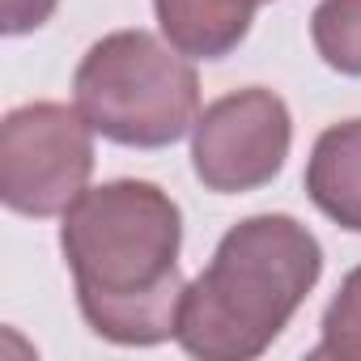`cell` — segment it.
Instances as JSON below:
<instances>
[{"label":"cell","instance_id":"obj_1","mask_svg":"<svg viewBox=\"0 0 361 361\" xmlns=\"http://www.w3.org/2000/svg\"><path fill=\"white\" fill-rule=\"evenodd\" d=\"M183 213L145 178L85 188L64 213L60 251L77 281V306L94 336L149 348L178 331L188 281L178 272Z\"/></svg>","mask_w":361,"mask_h":361},{"label":"cell","instance_id":"obj_2","mask_svg":"<svg viewBox=\"0 0 361 361\" xmlns=\"http://www.w3.org/2000/svg\"><path fill=\"white\" fill-rule=\"evenodd\" d=\"M319 276L323 247L298 217H247L188 285L174 340L200 361H251L289 327Z\"/></svg>","mask_w":361,"mask_h":361},{"label":"cell","instance_id":"obj_3","mask_svg":"<svg viewBox=\"0 0 361 361\" xmlns=\"http://www.w3.org/2000/svg\"><path fill=\"white\" fill-rule=\"evenodd\" d=\"M73 106L85 123L128 149H166L200 119V77L183 51L149 30L98 39L73 73Z\"/></svg>","mask_w":361,"mask_h":361},{"label":"cell","instance_id":"obj_4","mask_svg":"<svg viewBox=\"0 0 361 361\" xmlns=\"http://www.w3.org/2000/svg\"><path fill=\"white\" fill-rule=\"evenodd\" d=\"M94 136L77 106H13L0 123V200L22 217H64L90 188Z\"/></svg>","mask_w":361,"mask_h":361},{"label":"cell","instance_id":"obj_5","mask_svg":"<svg viewBox=\"0 0 361 361\" xmlns=\"http://www.w3.org/2000/svg\"><path fill=\"white\" fill-rule=\"evenodd\" d=\"M293 140V119L281 94L264 85L234 90L204 106L192 128V170L217 196L268 188Z\"/></svg>","mask_w":361,"mask_h":361},{"label":"cell","instance_id":"obj_6","mask_svg":"<svg viewBox=\"0 0 361 361\" xmlns=\"http://www.w3.org/2000/svg\"><path fill=\"white\" fill-rule=\"evenodd\" d=\"M306 196L340 230L361 234V119L331 123L306 157Z\"/></svg>","mask_w":361,"mask_h":361},{"label":"cell","instance_id":"obj_7","mask_svg":"<svg viewBox=\"0 0 361 361\" xmlns=\"http://www.w3.org/2000/svg\"><path fill=\"white\" fill-rule=\"evenodd\" d=\"M255 0H153L157 26L188 60H226L251 30Z\"/></svg>","mask_w":361,"mask_h":361},{"label":"cell","instance_id":"obj_8","mask_svg":"<svg viewBox=\"0 0 361 361\" xmlns=\"http://www.w3.org/2000/svg\"><path fill=\"white\" fill-rule=\"evenodd\" d=\"M310 39L327 68L361 77V0H319L310 13Z\"/></svg>","mask_w":361,"mask_h":361},{"label":"cell","instance_id":"obj_9","mask_svg":"<svg viewBox=\"0 0 361 361\" xmlns=\"http://www.w3.org/2000/svg\"><path fill=\"white\" fill-rule=\"evenodd\" d=\"M310 357H340V361H361V268H353L336 298L323 310V336L310 348Z\"/></svg>","mask_w":361,"mask_h":361},{"label":"cell","instance_id":"obj_10","mask_svg":"<svg viewBox=\"0 0 361 361\" xmlns=\"http://www.w3.org/2000/svg\"><path fill=\"white\" fill-rule=\"evenodd\" d=\"M56 5L60 0H0V30H5L9 39L30 35L56 13Z\"/></svg>","mask_w":361,"mask_h":361},{"label":"cell","instance_id":"obj_11","mask_svg":"<svg viewBox=\"0 0 361 361\" xmlns=\"http://www.w3.org/2000/svg\"><path fill=\"white\" fill-rule=\"evenodd\" d=\"M255 5H268V0H255Z\"/></svg>","mask_w":361,"mask_h":361}]
</instances>
